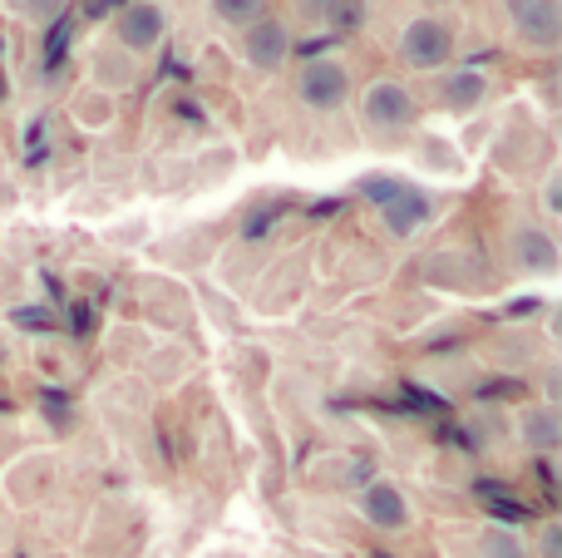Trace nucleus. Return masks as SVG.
I'll list each match as a JSON object with an SVG mask.
<instances>
[{"instance_id": "obj_1", "label": "nucleus", "mask_w": 562, "mask_h": 558, "mask_svg": "<svg viewBox=\"0 0 562 558\" xmlns=\"http://www.w3.org/2000/svg\"><path fill=\"white\" fill-rule=\"evenodd\" d=\"M395 49H400V59H405V69H415V75H439V69L454 65L459 35L445 15H415L400 30Z\"/></svg>"}, {"instance_id": "obj_2", "label": "nucleus", "mask_w": 562, "mask_h": 558, "mask_svg": "<svg viewBox=\"0 0 562 558\" xmlns=\"http://www.w3.org/2000/svg\"><path fill=\"white\" fill-rule=\"evenodd\" d=\"M356 104H360V124L375 129V134H405L409 124L419 119V99L405 79H370L366 89H356Z\"/></svg>"}, {"instance_id": "obj_3", "label": "nucleus", "mask_w": 562, "mask_h": 558, "mask_svg": "<svg viewBox=\"0 0 562 558\" xmlns=\"http://www.w3.org/2000/svg\"><path fill=\"white\" fill-rule=\"evenodd\" d=\"M296 99L316 114H336L356 99V79H350V65L336 55H321V59H306L296 69Z\"/></svg>"}, {"instance_id": "obj_4", "label": "nucleus", "mask_w": 562, "mask_h": 558, "mask_svg": "<svg viewBox=\"0 0 562 558\" xmlns=\"http://www.w3.org/2000/svg\"><path fill=\"white\" fill-rule=\"evenodd\" d=\"M109 35H114V45L128 49V55H148V49H158L168 35V10L158 5V0H128L114 15Z\"/></svg>"}, {"instance_id": "obj_5", "label": "nucleus", "mask_w": 562, "mask_h": 558, "mask_svg": "<svg viewBox=\"0 0 562 558\" xmlns=\"http://www.w3.org/2000/svg\"><path fill=\"white\" fill-rule=\"evenodd\" d=\"M291 25L281 15H262V20H252V25H243L237 30V49H243V59L252 69H262V75H277L281 65L291 59Z\"/></svg>"}, {"instance_id": "obj_6", "label": "nucleus", "mask_w": 562, "mask_h": 558, "mask_svg": "<svg viewBox=\"0 0 562 558\" xmlns=\"http://www.w3.org/2000/svg\"><path fill=\"white\" fill-rule=\"evenodd\" d=\"M508 30L528 49H558L562 45V0H504Z\"/></svg>"}, {"instance_id": "obj_7", "label": "nucleus", "mask_w": 562, "mask_h": 558, "mask_svg": "<svg viewBox=\"0 0 562 558\" xmlns=\"http://www.w3.org/2000/svg\"><path fill=\"white\" fill-rule=\"evenodd\" d=\"M356 510L375 534H405L409 524H415V504H409V494L400 490L395 480H370L366 490H360Z\"/></svg>"}, {"instance_id": "obj_8", "label": "nucleus", "mask_w": 562, "mask_h": 558, "mask_svg": "<svg viewBox=\"0 0 562 558\" xmlns=\"http://www.w3.org/2000/svg\"><path fill=\"white\" fill-rule=\"evenodd\" d=\"M508 253L524 277H553L558 272V237L543 223H518L508 233Z\"/></svg>"}, {"instance_id": "obj_9", "label": "nucleus", "mask_w": 562, "mask_h": 558, "mask_svg": "<svg viewBox=\"0 0 562 558\" xmlns=\"http://www.w3.org/2000/svg\"><path fill=\"white\" fill-rule=\"evenodd\" d=\"M514 431H518V445L533 455H553L562 445V421H558L553 405H543V401L524 405V411L514 415Z\"/></svg>"}, {"instance_id": "obj_10", "label": "nucleus", "mask_w": 562, "mask_h": 558, "mask_svg": "<svg viewBox=\"0 0 562 558\" xmlns=\"http://www.w3.org/2000/svg\"><path fill=\"white\" fill-rule=\"evenodd\" d=\"M488 94H494V85H488L484 69H449L445 85H439V104L449 114H474L488 104Z\"/></svg>"}, {"instance_id": "obj_11", "label": "nucleus", "mask_w": 562, "mask_h": 558, "mask_svg": "<svg viewBox=\"0 0 562 558\" xmlns=\"http://www.w3.org/2000/svg\"><path fill=\"white\" fill-rule=\"evenodd\" d=\"M301 10L311 15V25L350 30L360 20V0H301Z\"/></svg>"}, {"instance_id": "obj_12", "label": "nucleus", "mask_w": 562, "mask_h": 558, "mask_svg": "<svg viewBox=\"0 0 562 558\" xmlns=\"http://www.w3.org/2000/svg\"><path fill=\"white\" fill-rule=\"evenodd\" d=\"M207 5H213L217 25H227V30H243V25H252V20L272 15V0H207Z\"/></svg>"}, {"instance_id": "obj_13", "label": "nucleus", "mask_w": 562, "mask_h": 558, "mask_svg": "<svg viewBox=\"0 0 562 558\" xmlns=\"http://www.w3.org/2000/svg\"><path fill=\"white\" fill-rule=\"evenodd\" d=\"M69 5H75V0H5V10L15 20H25V25H49V20H59Z\"/></svg>"}, {"instance_id": "obj_14", "label": "nucleus", "mask_w": 562, "mask_h": 558, "mask_svg": "<svg viewBox=\"0 0 562 558\" xmlns=\"http://www.w3.org/2000/svg\"><path fill=\"white\" fill-rule=\"evenodd\" d=\"M419 217H425V198L409 193V188L395 198V203H385V223L395 227V233H415Z\"/></svg>"}, {"instance_id": "obj_15", "label": "nucleus", "mask_w": 562, "mask_h": 558, "mask_svg": "<svg viewBox=\"0 0 562 558\" xmlns=\"http://www.w3.org/2000/svg\"><path fill=\"white\" fill-rule=\"evenodd\" d=\"M533 558H562V520H543L533 529Z\"/></svg>"}, {"instance_id": "obj_16", "label": "nucleus", "mask_w": 562, "mask_h": 558, "mask_svg": "<svg viewBox=\"0 0 562 558\" xmlns=\"http://www.w3.org/2000/svg\"><path fill=\"white\" fill-rule=\"evenodd\" d=\"M360 193L375 198V203H395V198L405 193V183H400V178H366V183H360Z\"/></svg>"}, {"instance_id": "obj_17", "label": "nucleus", "mask_w": 562, "mask_h": 558, "mask_svg": "<svg viewBox=\"0 0 562 558\" xmlns=\"http://www.w3.org/2000/svg\"><path fill=\"white\" fill-rule=\"evenodd\" d=\"M543 217H558V174H548L543 183Z\"/></svg>"}, {"instance_id": "obj_18", "label": "nucleus", "mask_w": 562, "mask_h": 558, "mask_svg": "<svg viewBox=\"0 0 562 558\" xmlns=\"http://www.w3.org/2000/svg\"><path fill=\"white\" fill-rule=\"evenodd\" d=\"M425 5H449V0H425Z\"/></svg>"}]
</instances>
